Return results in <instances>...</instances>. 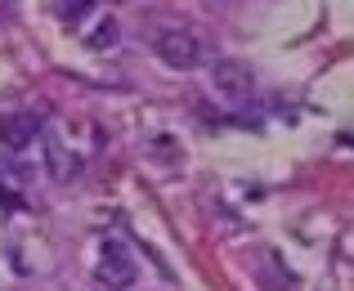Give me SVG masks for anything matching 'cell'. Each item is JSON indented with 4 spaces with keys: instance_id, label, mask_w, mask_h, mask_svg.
<instances>
[{
    "instance_id": "8992f818",
    "label": "cell",
    "mask_w": 354,
    "mask_h": 291,
    "mask_svg": "<svg viewBox=\"0 0 354 291\" xmlns=\"http://www.w3.org/2000/svg\"><path fill=\"white\" fill-rule=\"evenodd\" d=\"M90 9H95V0H59V18H63V23H72V27L86 23Z\"/></svg>"
},
{
    "instance_id": "52a82bcc",
    "label": "cell",
    "mask_w": 354,
    "mask_h": 291,
    "mask_svg": "<svg viewBox=\"0 0 354 291\" xmlns=\"http://www.w3.org/2000/svg\"><path fill=\"white\" fill-rule=\"evenodd\" d=\"M117 36H121V27L113 23V18H104V23H99L95 27V36H90V50H113V45H117Z\"/></svg>"
},
{
    "instance_id": "7a4b0ae2",
    "label": "cell",
    "mask_w": 354,
    "mask_h": 291,
    "mask_svg": "<svg viewBox=\"0 0 354 291\" xmlns=\"http://www.w3.org/2000/svg\"><path fill=\"white\" fill-rule=\"evenodd\" d=\"M135 274H139V265H135V256H130V247H126V242H117V238H108L104 247H99L95 278L108 291H126L130 283H135Z\"/></svg>"
},
{
    "instance_id": "277c9868",
    "label": "cell",
    "mask_w": 354,
    "mask_h": 291,
    "mask_svg": "<svg viewBox=\"0 0 354 291\" xmlns=\"http://www.w3.org/2000/svg\"><path fill=\"white\" fill-rule=\"evenodd\" d=\"M41 130H45L41 112H9V117H0V148L5 153H23Z\"/></svg>"
},
{
    "instance_id": "5b68a950",
    "label": "cell",
    "mask_w": 354,
    "mask_h": 291,
    "mask_svg": "<svg viewBox=\"0 0 354 291\" xmlns=\"http://www.w3.org/2000/svg\"><path fill=\"white\" fill-rule=\"evenodd\" d=\"M41 139H45V162H50V175H54V180H72V175H77V157H68V148L59 144L54 130H41Z\"/></svg>"
},
{
    "instance_id": "6da1fadb",
    "label": "cell",
    "mask_w": 354,
    "mask_h": 291,
    "mask_svg": "<svg viewBox=\"0 0 354 291\" xmlns=\"http://www.w3.org/2000/svg\"><path fill=\"white\" fill-rule=\"evenodd\" d=\"M211 90H216L220 103L242 108V103H251V95H256V72L238 59H216L211 63Z\"/></svg>"
},
{
    "instance_id": "3957f363",
    "label": "cell",
    "mask_w": 354,
    "mask_h": 291,
    "mask_svg": "<svg viewBox=\"0 0 354 291\" xmlns=\"http://www.w3.org/2000/svg\"><path fill=\"white\" fill-rule=\"evenodd\" d=\"M153 50H157V59H162L166 68H175V72H189V68L202 63V41L193 32H184V27H166V32H157Z\"/></svg>"
}]
</instances>
